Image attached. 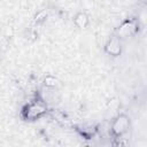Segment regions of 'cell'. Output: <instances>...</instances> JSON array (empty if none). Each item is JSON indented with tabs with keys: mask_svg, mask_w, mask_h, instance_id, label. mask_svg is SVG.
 I'll use <instances>...</instances> for the list:
<instances>
[{
	"mask_svg": "<svg viewBox=\"0 0 147 147\" xmlns=\"http://www.w3.org/2000/svg\"><path fill=\"white\" fill-rule=\"evenodd\" d=\"M74 24L78 29H80V30L86 29L90 25V17H88V15L86 13H84V11L77 13L75 15V17H74Z\"/></svg>",
	"mask_w": 147,
	"mask_h": 147,
	"instance_id": "cell-5",
	"label": "cell"
},
{
	"mask_svg": "<svg viewBox=\"0 0 147 147\" xmlns=\"http://www.w3.org/2000/svg\"><path fill=\"white\" fill-rule=\"evenodd\" d=\"M48 17V9H41L37 11V14L33 16V23L34 24H41L44 23Z\"/></svg>",
	"mask_w": 147,
	"mask_h": 147,
	"instance_id": "cell-7",
	"label": "cell"
},
{
	"mask_svg": "<svg viewBox=\"0 0 147 147\" xmlns=\"http://www.w3.org/2000/svg\"><path fill=\"white\" fill-rule=\"evenodd\" d=\"M59 83H60V80L57 79V77H55L53 75H46L42 79V84L47 88H55L59 85Z\"/></svg>",
	"mask_w": 147,
	"mask_h": 147,
	"instance_id": "cell-6",
	"label": "cell"
},
{
	"mask_svg": "<svg viewBox=\"0 0 147 147\" xmlns=\"http://www.w3.org/2000/svg\"><path fill=\"white\" fill-rule=\"evenodd\" d=\"M130 129V118L125 114H118L110 125V133L113 138L123 137Z\"/></svg>",
	"mask_w": 147,
	"mask_h": 147,
	"instance_id": "cell-3",
	"label": "cell"
},
{
	"mask_svg": "<svg viewBox=\"0 0 147 147\" xmlns=\"http://www.w3.org/2000/svg\"><path fill=\"white\" fill-rule=\"evenodd\" d=\"M48 113V108L44 99L37 96L34 100L30 101L29 103L24 105L21 109V117L24 121L33 122L41 117H44Z\"/></svg>",
	"mask_w": 147,
	"mask_h": 147,
	"instance_id": "cell-1",
	"label": "cell"
},
{
	"mask_svg": "<svg viewBox=\"0 0 147 147\" xmlns=\"http://www.w3.org/2000/svg\"><path fill=\"white\" fill-rule=\"evenodd\" d=\"M139 30V23L137 18H126L124 20L115 30V33L119 39H125L134 36Z\"/></svg>",
	"mask_w": 147,
	"mask_h": 147,
	"instance_id": "cell-2",
	"label": "cell"
},
{
	"mask_svg": "<svg viewBox=\"0 0 147 147\" xmlns=\"http://www.w3.org/2000/svg\"><path fill=\"white\" fill-rule=\"evenodd\" d=\"M122 39H119L116 34H113L107 38L106 42L103 44L105 52L110 56H119L122 54Z\"/></svg>",
	"mask_w": 147,
	"mask_h": 147,
	"instance_id": "cell-4",
	"label": "cell"
}]
</instances>
